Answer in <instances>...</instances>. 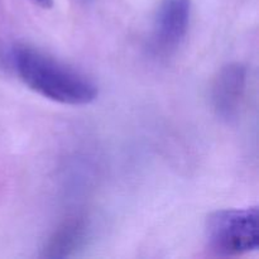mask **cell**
<instances>
[{"instance_id": "1", "label": "cell", "mask_w": 259, "mask_h": 259, "mask_svg": "<svg viewBox=\"0 0 259 259\" xmlns=\"http://www.w3.org/2000/svg\"><path fill=\"white\" fill-rule=\"evenodd\" d=\"M7 60L25 86L55 103L81 106L98 98V86L88 76L42 51L15 45L8 51Z\"/></svg>"}, {"instance_id": "2", "label": "cell", "mask_w": 259, "mask_h": 259, "mask_svg": "<svg viewBox=\"0 0 259 259\" xmlns=\"http://www.w3.org/2000/svg\"><path fill=\"white\" fill-rule=\"evenodd\" d=\"M205 239L210 252L220 257L245 254L259 248L258 206L218 210L205 224Z\"/></svg>"}, {"instance_id": "3", "label": "cell", "mask_w": 259, "mask_h": 259, "mask_svg": "<svg viewBox=\"0 0 259 259\" xmlns=\"http://www.w3.org/2000/svg\"><path fill=\"white\" fill-rule=\"evenodd\" d=\"M191 0H162L151 34L154 53L169 55L181 46L191 20Z\"/></svg>"}, {"instance_id": "4", "label": "cell", "mask_w": 259, "mask_h": 259, "mask_svg": "<svg viewBox=\"0 0 259 259\" xmlns=\"http://www.w3.org/2000/svg\"><path fill=\"white\" fill-rule=\"evenodd\" d=\"M247 67L239 62L223 66L211 86V104L220 119L230 121L239 115L247 90Z\"/></svg>"}, {"instance_id": "5", "label": "cell", "mask_w": 259, "mask_h": 259, "mask_svg": "<svg viewBox=\"0 0 259 259\" xmlns=\"http://www.w3.org/2000/svg\"><path fill=\"white\" fill-rule=\"evenodd\" d=\"M86 224L81 219H71L61 225L43 248L42 257L66 258L82 245L86 237Z\"/></svg>"}, {"instance_id": "6", "label": "cell", "mask_w": 259, "mask_h": 259, "mask_svg": "<svg viewBox=\"0 0 259 259\" xmlns=\"http://www.w3.org/2000/svg\"><path fill=\"white\" fill-rule=\"evenodd\" d=\"M32 2L43 9H50L53 4V0H32Z\"/></svg>"}, {"instance_id": "7", "label": "cell", "mask_w": 259, "mask_h": 259, "mask_svg": "<svg viewBox=\"0 0 259 259\" xmlns=\"http://www.w3.org/2000/svg\"><path fill=\"white\" fill-rule=\"evenodd\" d=\"M81 2H85V3H88V2H91V0H81Z\"/></svg>"}]
</instances>
